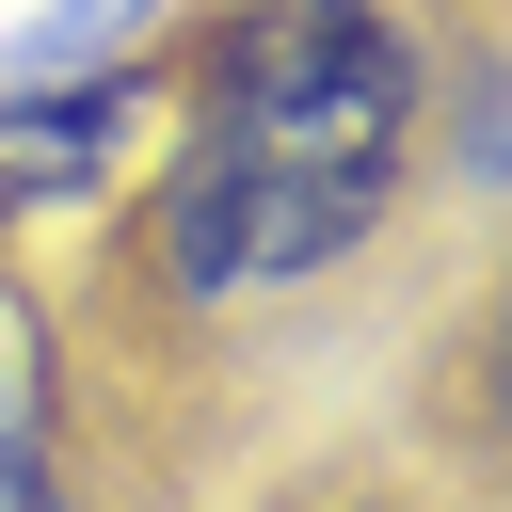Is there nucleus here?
I'll return each mask as SVG.
<instances>
[{
    "label": "nucleus",
    "mask_w": 512,
    "mask_h": 512,
    "mask_svg": "<svg viewBox=\"0 0 512 512\" xmlns=\"http://www.w3.org/2000/svg\"><path fill=\"white\" fill-rule=\"evenodd\" d=\"M432 48L400 0H240L208 32L192 128L160 160V288L176 304H288L320 288L416 176Z\"/></svg>",
    "instance_id": "obj_1"
},
{
    "label": "nucleus",
    "mask_w": 512,
    "mask_h": 512,
    "mask_svg": "<svg viewBox=\"0 0 512 512\" xmlns=\"http://www.w3.org/2000/svg\"><path fill=\"white\" fill-rule=\"evenodd\" d=\"M112 128H128V80H96V96H16V112H0V192H64V176H96Z\"/></svg>",
    "instance_id": "obj_2"
},
{
    "label": "nucleus",
    "mask_w": 512,
    "mask_h": 512,
    "mask_svg": "<svg viewBox=\"0 0 512 512\" xmlns=\"http://www.w3.org/2000/svg\"><path fill=\"white\" fill-rule=\"evenodd\" d=\"M0 448H64V400H48V304L0 272Z\"/></svg>",
    "instance_id": "obj_3"
},
{
    "label": "nucleus",
    "mask_w": 512,
    "mask_h": 512,
    "mask_svg": "<svg viewBox=\"0 0 512 512\" xmlns=\"http://www.w3.org/2000/svg\"><path fill=\"white\" fill-rule=\"evenodd\" d=\"M0 512H64V448H0Z\"/></svg>",
    "instance_id": "obj_4"
},
{
    "label": "nucleus",
    "mask_w": 512,
    "mask_h": 512,
    "mask_svg": "<svg viewBox=\"0 0 512 512\" xmlns=\"http://www.w3.org/2000/svg\"><path fill=\"white\" fill-rule=\"evenodd\" d=\"M112 16H144V0H64V16H48V48H80V32H112Z\"/></svg>",
    "instance_id": "obj_5"
},
{
    "label": "nucleus",
    "mask_w": 512,
    "mask_h": 512,
    "mask_svg": "<svg viewBox=\"0 0 512 512\" xmlns=\"http://www.w3.org/2000/svg\"><path fill=\"white\" fill-rule=\"evenodd\" d=\"M320 512H400V496H320Z\"/></svg>",
    "instance_id": "obj_6"
}]
</instances>
